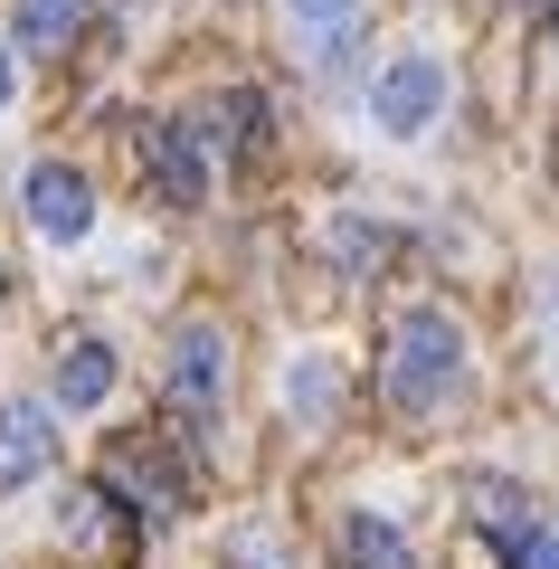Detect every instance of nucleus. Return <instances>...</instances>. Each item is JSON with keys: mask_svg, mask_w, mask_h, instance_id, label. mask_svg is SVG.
Returning <instances> with one entry per match:
<instances>
[{"mask_svg": "<svg viewBox=\"0 0 559 569\" xmlns=\"http://www.w3.org/2000/svg\"><path fill=\"white\" fill-rule=\"evenodd\" d=\"M380 389H389V408H408V418L446 408V399L465 389V323H456L446 305H408L399 323H389Z\"/></svg>", "mask_w": 559, "mask_h": 569, "instance_id": "f257e3e1", "label": "nucleus"}, {"mask_svg": "<svg viewBox=\"0 0 559 569\" xmlns=\"http://www.w3.org/2000/svg\"><path fill=\"white\" fill-rule=\"evenodd\" d=\"M437 114H446V58L437 48H399V58L370 77V123H380L389 142H418Z\"/></svg>", "mask_w": 559, "mask_h": 569, "instance_id": "f03ea898", "label": "nucleus"}, {"mask_svg": "<svg viewBox=\"0 0 559 569\" xmlns=\"http://www.w3.org/2000/svg\"><path fill=\"white\" fill-rule=\"evenodd\" d=\"M20 200H29V228H39V238H58V247H77L86 228H96V181H86L77 162H29Z\"/></svg>", "mask_w": 559, "mask_h": 569, "instance_id": "7ed1b4c3", "label": "nucleus"}, {"mask_svg": "<svg viewBox=\"0 0 559 569\" xmlns=\"http://www.w3.org/2000/svg\"><path fill=\"white\" fill-rule=\"evenodd\" d=\"M219 399H228V332L219 323H180L171 332V408L219 418Z\"/></svg>", "mask_w": 559, "mask_h": 569, "instance_id": "20e7f679", "label": "nucleus"}, {"mask_svg": "<svg viewBox=\"0 0 559 569\" xmlns=\"http://www.w3.org/2000/svg\"><path fill=\"white\" fill-rule=\"evenodd\" d=\"M48 466H58V418L39 399H0V493L39 485Z\"/></svg>", "mask_w": 559, "mask_h": 569, "instance_id": "39448f33", "label": "nucleus"}, {"mask_svg": "<svg viewBox=\"0 0 559 569\" xmlns=\"http://www.w3.org/2000/svg\"><path fill=\"white\" fill-rule=\"evenodd\" d=\"M142 162H152V190L171 209H200L209 200V152H200L190 123H152V133H142Z\"/></svg>", "mask_w": 559, "mask_h": 569, "instance_id": "423d86ee", "label": "nucleus"}, {"mask_svg": "<svg viewBox=\"0 0 559 569\" xmlns=\"http://www.w3.org/2000/svg\"><path fill=\"white\" fill-rule=\"evenodd\" d=\"M332 560L341 569H418V550H408V531L389 522V512H341Z\"/></svg>", "mask_w": 559, "mask_h": 569, "instance_id": "0eeeda50", "label": "nucleus"}, {"mask_svg": "<svg viewBox=\"0 0 559 569\" xmlns=\"http://www.w3.org/2000/svg\"><path fill=\"white\" fill-rule=\"evenodd\" d=\"M86 10H96V0H10V48H29V58H58V48L86 29Z\"/></svg>", "mask_w": 559, "mask_h": 569, "instance_id": "6e6552de", "label": "nucleus"}, {"mask_svg": "<svg viewBox=\"0 0 559 569\" xmlns=\"http://www.w3.org/2000/svg\"><path fill=\"white\" fill-rule=\"evenodd\" d=\"M104 399H114V342L77 332L58 351V408H104Z\"/></svg>", "mask_w": 559, "mask_h": 569, "instance_id": "1a4fd4ad", "label": "nucleus"}, {"mask_svg": "<svg viewBox=\"0 0 559 569\" xmlns=\"http://www.w3.org/2000/svg\"><path fill=\"white\" fill-rule=\"evenodd\" d=\"M285 408L322 427V418H332V408H341V370L322 361V351H295V370H285Z\"/></svg>", "mask_w": 559, "mask_h": 569, "instance_id": "9d476101", "label": "nucleus"}, {"mask_svg": "<svg viewBox=\"0 0 559 569\" xmlns=\"http://www.w3.org/2000/svg\"><path fill=\"white\" fill-rule=\"evenodd\" d=\"M465 503H475V522L493 531L502 550H512L521 531H531V522H521V512H531V493H521V485H502V475H493V485H483V475H475V485H465Z\"/></svg>", "mask_w": 559, "mask_h": 569, "instance_id": "9b49d317", "label": "nucleus"}, {"mask_svg": "<svg viewBox=\"0 0 559 569\" xmlns=\"http://www.w3.org/2000/svg\"><path fill=\"white\" fill-rule=\"evenodd\" d=\"M219 560H228V569H295V560H285V541H276V531H257V522H238V531H228V541H219Z\"/></svg>", "mask_w": 559, "mask_h": 569, "instance_id": "f8f14e48", "label": "nucleus"}, {"mask_svg": "<svg viewBox=\"0 0 559 569\" xmlns=\"http://www.w3.org/2000/svg\"><path fill=\"white\" fill-rule=\"evenodd\" d=\"M303 29V48H341V29H351V0H285Z\"/></svg>", "mask_w": 559, "mask_h": 569, "instance_id": "ddd939ff", "label": "nucleus"}, {"mask_svg": "<svg viewBox=\"0 0 559 569\" xmlns=\"http://www.w3.org/2000/svg\"><path fill=\"white\" fill-rule=\"evenodd\" d=\"M332 257H341V266H380L389 238H380L370 219H332Z\"/></svg>", "mask_w": 559, "mask_h": 569, "instance_id": "4468645a", "label": "nucleus"}, {"mask_svg": "<svg viewBox=\"0 0 559 569\" xmlns=\"http://www.w3.org/2000/svg\"><path fill=\"white\" fill-rule=\"evenodd\" d=\"M540 380H550V399H559V276L540 284Z\"/></svg>", "mask_w": 559, "mask_h": 569, "instance_id": "2eb2a0df", "label": "nucleus"}, {"mask_svg": "<svg viewBox=\"0 0 559 569\" xmlns=\"http://www.w3.org/2000/svg\"><path fill=\"white\" fill-rule=\"evenodd\" d=\"M512 569H559V522L521 531V541H512Z\"/></svg>", "mask_w": 559, "mask_h": 569, "instance_id": "dca6fc26", "label": "nucleus"}, {"mask_svg": "<svg viewBox=\"0 0 559 569\" xmlns=\"http://www.w3.org/2000/svg\"><path fill=\"white\" fill-rule=\"evenodd\" d=\"M0 104H10V48H0Z\"/></svg>", "mask_w": 559, "mask_h": 569, "instance_id": "f3484780", "label": "nucleus"}]
</instances>
